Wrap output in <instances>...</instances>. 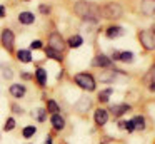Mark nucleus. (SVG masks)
Returning <instances> with one entry per match:
<instances>
[{
  "mask_svg": "<svg viewBox=\"0 0 155 144\" xmlns=\"http://www.w3.org/2000/svg\"><path fill=\"white\" fill-rule=\"evenodd\" d=\"M10 94L15 97V99H22L25 96V87L22 84H12L10 86Z\"/></svg>",
  "mask_w": 155,
  "mask_h": 144,
  "instance_id": "9d476101",
  "label": "nucleus"
},
{
  "mask_svg": "<svg viewBox=\"0 0 155 144\" xmlns=\"http://www.w3.org/2000/svg\"><path fill=\"white\" fill-rule=\"evenodd\" d=\"M45 112H47L45 109H37V119L40 121V122H42V121H45Z\"/></svg>",
  "mask_w": 155,
  "mask_h": 144,
  "instance_id": "c756f323",
  "label": "nucleus"
},
{
  "mask_svg": "<svg viewBox=\"0 0 155 144\" xmlns=\"http://www.w3.org/2000/svg\"><path fill=\"white\" fill-rule=\"evenodd\" d=\"M50 122H52V126H54V129H57V131L64 129V126H65L64 117H62V116H58V114H52Z\"/></svg>",
  "mask_w": 155,
  "mask_h": 144,
  "instance_id": "f8f14e48",
  "label": "nucleus"
},
{
  "mask_svg": "<svg viewBox=\"0 0 155 144\" xmlns=\"http://www.w3.org/2000/svg\"><path fill=\"white\" fill-rule=\"evenodd\" d=\"M74 80H75V84H77L78 87H82L84 90H88V92L95 90V79L90 74H77V76L74 77Z\"/></svg>",
  "mask_w": 155,
  "mask_h": 144,
  "instance_id": "f03ea898",
  "label": "nucleus"
},
{
  "mask_svg": "<svg viewBox=\"0 0 155 144\" xmlns=\"http://www.w3.org/2000/svg\"><path fill=\"white\" fill-rule=\"evenodd\" d=\"M88 107H90V99H88V97H82L80 102L77 104V111H80V112H85Z\"/></svg>",
  "mask_w": 155,
  "mask_h": 144,
  "instance_id": "a211bd4d",
  "label": "nucleus"
},
{
  "mask_svg": "<svg viewBox=\"0 0 155 144\" xmlns=\"http://www.w3.org/2000/svg\"><path fill=\"white\" fill-rule=\"evenodd\" d=\"M35 132H37V127L35 126H27V127H24V131H22V136H24L25 139H28V137H32Z\"/></svg>",
  "mask_w": 155,
  "mask_h": 144,
  "instance_id": "aec40b11",
  "label": "nucleus"
},
{
  "mask_svg": "<svg viewBox=\"0 0 155 144\" xmlns=\"http://www.w3.org/2000/svg\"><path fill=\"white\" fill-rule=\"evenodd\" d=\"M17 59L20 60V62H24V64L32 62V54H30V50H18V52H17Z\"/></svg>",
  "mask_w": 155,
  "mask_h": 144,
  "instance_id": "2eb2a0df",
  "label": "nucleus"
},
{
  "mask_svg": "<svg viewBox=\"0 0 155 144\" xmlns=\"http://www.w3.org/2000/svg\"><path fill=\"white\" fill-rule=\"evenodd\" d=\"M0 69H2V76L5 77V79H12L14 77V72H12L8 67H5V65H0Z\"/></svg>",
  "mask_w": 155,
  "mask_h": 144,
  "instance_id": "a878e982",
  "label": "nucleus"
},
{
  "mask_svg": "<svg viewBox=\"0 0 155 144\" xmlns=\"http://www.w3.org/2000/svg\"><path fill=\"white\" fill-rule=\"evenodd\" d=\"M14 111H15V112H18V114H22V109H20V107H17V106H14Z\"/></svg>",
  "mask_w": 155,
  "mask_h": 144,
  "instance_id": "f704fd0d",
  "label": "nucleus"
},
{
  "mask_svg": "<svg viewBox=\"0 0 155 144\" xmlns=\"http://www.w3.org/2000/svg\"><path fill=\"white\" fill-rule=\"evenodd\" d=\"M138 39H140L142 45H143L147 50H153L155 49V32H152V30H143V32H140Z\"/></svg>",
  "mask_w": 155,
  "mask_h": 144,
  "instance_id": "39448f33",
  "label": "nucleus"
},
{
  "mask_svg": "<svg viewBox=\"0 0 155 144\" xmlns=\"http://www.w3.org/2000/svg\"><path fill=\"white\" fill-rule=\"evenodd\" d=\"M82 42H84V40H82L80 35H74V37L68 39V45H70L72 49H78V47L82 45Z\"/></svg>",
  "mask_w": 155,
  "mask_h": 144,
  "instance_id": "6ab92c4d",
  "label": "nucleus"
},
{
  "mask_svg": "<svg viewBox=\"0 0 155 144\" xmlns=\"http://www.w3.org/2000/svg\"><path fill=\"white\" fill-rule=\"evenodd\" d=\"M18 20H20V23H24V25H30V23L35 22V15L32 12H22L20 15H18Z\"/></svg>",
  "mask_w": 155,
  "mask_h": 144,
  "instance_id": "ddd939ff",
  "label": "nucleus"
},
{
  "mask_svg": "<svg viewBox=\"0 0 155 144\" xmlns=\"http://www.w3.org/2000/svg\"><path fill=\"white\" fill-rule=\"evenodd\" d=\"M40 12H42V13H48V12H50V9H47V7L40 5Z\"/></svg>",
  "mask_w": 155,
  "mask_h": 144,
  "instance_id": "2f4dec72",
  "label": "nucleus"
},
{
  "mask_svg": "<svg viewBox=\"0 0 155 144\" xmlns=\"http://www.w3.org/2000/svg\"><path fill=\"white\" fill-rule=\"evenodd\" d=\"M5 15V9H4V7H2V5H0V19H2V17H4Z\"/></svg>",
  "mask_w": 155,
  "mask_h": 144,
  "instance_id": "473e14b6",
  "label": "nucleus"
},
{
  "mask_svg": "<svg viewBox=\"0 0 155 144\" xmlns=\"http://www.w3.org/2000/svg\"><path fill=\"white\" fill-rule=\"evenodd\" d=\"M110 111L115 117H120V116H124L127 111H130V106H128V104H115V106L110 107Z\"/></svg>",
  "mask_w": 155,
  "mask_h": 144,
  "instance_id": "1a4fd4ad",
  "label": "nucleus"
},
{
  "mask_svg": "<svg viewBox=\"0 0 155 144\" xmlns=\"http://www.w3.org/2000/svg\"><path fill=\"white\" fill-rule=\"evenodd\" d=\"M35 74H37V80L40 86H45L47 84V72H45V69H42V67H38L37 70H35Z\"/></svg>",
  "mask_w": 155,
  "mask_h": 144,
  "instance_id": "f3484780",
  "label": "nucleus"
},
{
  "mask_svg": "<svg viewBox=\"0 0 155 144\" xmlns=\"http://www.w3.org/2000/svg\"><path fill=\"white\" fill-rule=\"evenodd\" d=\"M14 40H15V35L10 29H5L4 32H2V44H4V47L8 52L14 49Z\"/></svg>",
  "mask_w": 155,
  "mask_h": 144,
  "instance_id": "423d86ee",
  "label": "nucleus"
},
{
  "mask_svg": "<svg viewBox=\"0 0 155 144\" xmlns=\"http://www.w3.org/2000/svg\"><path fill=\"white\" fill-rule=\"evenodd\" d=\"M92 65H95V67H108L110 65V59H108L107 55H104V54H100V55H97L94 59Z\"/></svg>",
  "mask_w": 155,
  "mask_h": 144,
  "instance_id": "9b49d317",
  "label": "nucleus"
},
{
  "mask_svg": "<svg viewBox=\"0 0 155 144\" xmlns=\"http://www.w3.org/2000/svg\"><path fill=\"white\" fill-rule=\"evenodd\" d=\"M143 80H145V82H150V84H155V65L148 70V74L145 76Z\"/></svg>",
  "mask_w": 155,
  "mask_h": 144,
  "instance_id": "b1692460",
  "label": "nucleus"
},
{
  "mask_svg": "<svg viewBox=\"0 0 155 144\" xmlns=\"http://www.w3.org/2000/svg\"><path fill=\"white\" fill-rule=\"evenodd\" d=\"M15 127V119L14 117H8L7 121H5V126H4V129L5 131H12Z\"/></svg>",
  "mask_w": 155,
  "mask_h": 144,
  "instance_id": "bb28decb",
  "label": "nucleus"
},
{
  "mask_svg": "<svg viewBox=\"0 0 155 144\" xmlns=\"http://www.w3.org/2000/svg\"><path fill=\"white\" fill-rule=\"evenodd\" d=\"M153 30H155V27H153Z\"/></svg>",
  "mask_w": 155,
  "mask_h": 144,
  "instance_id": "4c0bfd02",
  "label": "nucleus"
},
{
  "mask_svg": "<svg viewBox=\"0 0 155 144\" xmlns=\"http://www.w3.org/2000/svg\"><path fill=\"white\" fill-rule=\"evenodd\" d=\"M75 13L78 17H82L84 20H92V22H97L98 17H100V10L97 9L95 5L92 3H87V2H77L74 7Z\"/></svg>",
  "mask_w": 155,
  "mask_h": 144,
  "instance_id": "f257e3e1",
  "label": "nucleus"
},
{
  "mask_svg": "<svg viewBox=\"0 0 155 144\" xmlns=\"http://www.w3.org/2000/svg\"><path fill=\"white\" fill-rule=\"evenodd\" d=\"M110 94H112V89H107V90H104V92H100L98 94V100H100V102H107Z\"/></svg>",
  "mask_w": 155,
  "mask_h": 144,
  "instance_id": "393cba45",
  "label": "nucleus"
},
{
  "mask_svg": "<svg viewBox=\"0 0 155 144\" xmlns=\"http://www.w3.org/2000/svg\"><path fill=\"white\" fill-rule=\"evenodd\" d=\"M120 127H122V129H127L128 132L135 131V129H134V124H132V121H125V122H120Z\"/></svg>",
  "mask_w": 155,
  "mask_h": 144,
  "instance_id": "cd10ccee",
  "label": "nucleus"
},
{
  "mask_svg": "<svg viewBox=\"0 0 155 144\" xmlns=\"http://www.w3.org/2000/svg\"><path fill=\"white\" fill-rule=\"evenodd\" d=\"M150 90H152V92H155V84H152V86H150Z\"/></svg>",
  "mask_w": 155,
  "mask_h": 144,
  "instance_id": "e433bc0d",
  "label": "nucleus"
},
{
  "mask_svg": "<svg viewBox=\"0 0 155 144\" xmlns=\"http://www.w3.org/2000/svg\"><path fill=\"white\" fill-rule=\"evenodd\" d=\"M47 111L52 114H58V111H60V107H58V104L55 102V100H47Z\"/></svg>",
  "mask_w": 155,
  "mask_h": 144,
  "instance_id": "412c9836",
  "label": "nucleus"
},
{
  "mask_svg": "<svg viewBox=\"0 0 155 144\" xmlns=\"http://www.w3.org/2000/svg\"><path fill=\"white\" fill-rule=\"evenodd\" d=\"M122 62H134V54L132 52H120V59Z\"/></svg>",
  "mask_w": 155,
  "mask_h": 144,
  "instance_id": "5701e85b",
  "label": "nucleus"
},
{
  "mask_svg": "<svg viewBox=\"0 0 155 144\" xmlns=\"http://www.w3.org/2000/svg\"><path fill=\"white\" fill-rule=\"evenodd\" d=\"M108 121V112L105 109H97L95 111V124H98V126H104V124H107Z\"/></svg>",
  "mask_w": 155,
  "mask_h": 144,
  "instance_id": "6e6552de",
  "label": "nucleus"
},
{
  "mask_svg": "<svg viewBox=\"0 0 155 144\" xmlns=\"http://www.w3.org/2000/svg\"><path fill=\"white\" fill-rule=\"evenodd\" d=\"M45 144H52V137H50V136L47 137V141H45Z\"/></svg>",
  "mask_w": 155,
  "mask_h": 144,
  "instance_id": "c9c22d12",
  "label": "nucleus"
},
{
  "mask_svg": "<svg viewBox=\"0 0 155 144\" xmlns=\"http://www.w3.org/2000/svg\"><path fill=\"white\" fill-rule=\"evenodd\" d=\"M124 35V29L122 27H108L107 29V37L108 39H117V37Z\"/></svg>",
  "mask_w": 155,
  "mask_h": 144,
  "instance_id": "4468645a",
  "label": "nucleus"
},
{
  "mask_svg": "<svg viewBox=\"0 0 155 144\" xmlns=\"http://www.w3.org/2000/svg\"><path fill=\"white\" fill-rule=\"evenodd\" d=\"M142 13H145V15H155V0H142Z\"/></svg>",
  "mask_w": 155,
  "mask_h": 144,
  "instance_id": "0eeeda50",
  "label": "nucleus"
},
{
  "mask_svg": "<svg viewBox=\"0 0 155 144\" xmlns=\"http://www.w3.org/2000/svg\"><path fill=\"white\" fill-rule=\"evenodd\" d=\"M114 59H115V60L120 59V52H114Z\"/></svg>",
  "mask_w": 155,
  "mask_h": 144,
  "instance_id": "72a5a7b5",
  "label": "nucleus"
},
{
  "mask_svg": "<svg viewBox=\"0 0 155 144\" xmlns=\"http://www.w3.org/2000/svg\"><path fill=\"white\" fill-rule=\"evenodd\" d=\"M45 54H47V57H50V59H54V60H58V62L64 59L60 52H55V50H52V49H47V50H45Z\"/></svg>",
  "mask_w": 155,
  "mask_h": 144,
  "instance_id": "4be33fe9",
  "label": "nucleus"
},
{
  "mask_svg": "<svg viewBox=\"0 0 155 144\" xmlns=\"http://www.w3.org/2000/svg\"><path fill=\"white\" fill-rule=\"evenodd\" d=\"M48 49L55 50V52H60V54L64 52L65 42H64V39H62L60 33H57V32L50 33V37H48Z\"/></svg>",
  "mask_w": 155,
  "mask_h": 144,
  "instance_id": "20e7f679",
  "label": "nucleus"
},
{
  "mask_svg": "<svg viewBox=\"0 0 155 144\" xmlns=\"http://www.w3.org/2000/svg\"><path fill=\"white\" fill-rule=\"evenodd\" d=\"M30 47L32 49H42V42L40 40H34V42L30 44Z\"/></svg>",
  "mask_w": 155,
  "mask_h": 144,
  "instance_id": "7c9ffc66",
  "label": "nucleus"
},
{
  "mask_svg": "<svg viewBox=\"0 0 155 144\" xmlns=\"http://www.w3.org/2000/svg\"><path fill=\"white\" fill-rule=\"evenodd\" d=\"M112 79H114V74H100V80L104 82H110Z\"/></svg>",
  "mask_w": 155,
  "mask_h": 144,
  "instance_id": "c85d7f7f",
  "label": "nucleus"
},
{
  "mask_svg": "<svg viewBox=\"0 0 155 144\" xmlns=\"http://www.w3.org/2000/svg\"><path fill=\"white\" fill-rule=\"evenodd\" d=\"M132 124H134V129H137V131L145 129V119L142 116H135L134 119H132Z\"/></svg>",
  "mask_w": 155,
  "mask_h": 144,
  "instance_id": "dca6fc26",
  "label": "nucleus"
},
{
  "mask_svg": "<svg viewBox=\"0 0 155 144\" xmlns=\"http://www.w3.org/2000/svg\"><path fill=\"white\" fill-rule=\"evenodd\" d=\"M100 13L105 17V19H120L122 17V7L115 2H110L100 10Z\"/></svg>",
  "mask_w": 155,
  "mask_h": 144,
  "instance_id": "7ed1b4c3",
  "label": "nucleus"
}]
</instances>
